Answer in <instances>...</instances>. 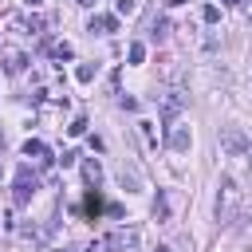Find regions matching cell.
Returning <instances> with one entry per match:
<instances>
[{"label":"cell","instance_id":"1","mask_svg":"<svg viewBox=\"0 0 252 252\" xmlns=\"http://www.w3.org/2000/svg\"><path fill=\"white\" fill-rule=\"evenodd\" d=\"M236 205H240V189H236V181H232V177H220V185H217V220H220V224H232Z\"/></svg>","mask_w":252,"mask_h":252},{"label":"cell","instance_id":"2","mask_svg":"<svg viewBox=\"0 0 252 252\" xmlns=\"http://www.w3.org/2000/svg\"><path fill=\"white\" fill-rule=\"evenodd\" d=\"M220 150H224L228 158H248L252 142H248V134H244L240 126H224V130H220Z\"/></svg>","mask_w":252,"mask_h":252},{"label":"cell","instance_id":"3","mask_svg":"<svg viewBox=\"0 0 252 252\" xmlns=\"http://www.w3.org/2000/svg\"><path fill=\"white\" fill-rule=\"evenodd\" d=\"M35 185H39V177L32 173V165H20L16 169V185H12V201L16 205H28L32 193H35Z\"/></svg>","mask_w":252,"mask_h":252},{"label":"cell","instance_id":"4","mask_svg":"<svg viewBox=\"0 0 252 252\" xmlns=\"http://www.w3.org/2000/svg\"><path fill=\"white\" fill-rule=\"evenodd\" d=\"M102 248H110V252H138L142 248V236H138V228H114L102 240Z\"/></svg>","mask_w":252,"mask_h":252},{"label":"cell","instance_id":"5","mask_svg":"<svg viewBox=\"0 0 252 252\" xmlns=\"http://www.w3.org/2000/svg\"><path fill=\"white\" fill-rule=\"evenodd\" d=\"M181 106H185V94L181 91H161L158 94V110H161V122L165 126H173V118L181 114Z\"/></svg>","mask_w":252,"mask_h":252},{"label":"cell","instance_id":"6","mask_svg":"<svg viewBox=\"0 0 252 252\" xmlns=\"http://www.w3.org/2000/svg\"><path fill=\"white\" fill-rule=\"evenodd\" d=\"M0 63H4V71H8V75H20V71H24V67L32 63V59H28V55H24L20 47H4V55H0Z\"/></svg>","mask_w":252,"mask_h":252},{"label":"cell","instance_id":"7","mask_svg":"<svg viewBox=\"0 0 252 252\" xmlns=\"http://www.w3.org/2000/svg\"><path fill=\"white\" fill-rule=\"evenodd\" d=\"M24 158H32L35 165H47V161H51V150H47L39 138H28V142H24Z\"/></svg>","mask_w":252,"mask_h":252},{"label":"cell","instance_id":"8","mask_svg":"<svg viewBox=\"0 0 252 252\" xmlns=\"http://www.w3.org/2000/svg\"><path fill=\"white\" fill-rule=\"evenodd\" d=\"M87 32L91 35H110V32H118V16H91Z\"/></svg>","mask_w":252,"mask_h":252},{"label":"cell","instance_id":"9","mask_svg":"<svg viewBox=\"0 0 252 252\" xmlns=\"http://www.w3.org/2000/svg\"><path fill=\"white\" fill-rule=\"evenodd\" d=\"M189 146H193V134H189V126H169V150L185 154Z\"/></svg>","mask_w":252,"mask_h":252},{"label":"cell","instance_id":"10","mask_svg":"<svg viewBox=\"0 0 252 252\" xmlns=\"http://www.w3.org/2000/svg\"><path fill=\"white\" fill-rule=\"evenodd\" d=\"M83 181H87V185H98V181H102V165H98L94 158L83 161Z\"/></svg>","mask_w":252,"mask_h":252},{"label":"cell","instance_id":"11","mask_svg":"<svg viewBox=\"0 0 252 252\" xmlns=\"http://www.w3.org/2000/svg\"><path fill=\"white\" fill-rule=\"evenodd\" d=\"M169 35V20H154L150 24V39H165Z\"/></svg>","mask_w":252,"mask_h":252},{"label":"cell","instance_id":"12","mask_svg":"<svg viewBox=\"0 0 252 252\" xmlns=\"http://www.w3.org/2000/svg\"><path fill=\"white\" fill-rule=\"evenodd\" d=\"M51 55L63 63V59H75V47H71V43H55V47H51Z\"/></svg>","mask_w":252,"mask_h":252},{"label":"cell","instance_id":"13","mask_svg":"<svg viewBox=\"0 0 252 252\" xmlns=\"http://www.w3.org/2000/svg\"><path fill=\"white\" fill-rule=\"evenodd\" d=\"M94 71H98L94 63H79V71H75V79H79V83H91V79H94Z\"/></svg>","mask_w":252,"mask_h":252},{"label":"cell","instance_id":"14","mask_svg":"<svg viewBox=\"0 0 252 252\" xmlns=\"http://www.w3.org/2000/svg\"><path fill=\"white\" fill-rule=\"evenodd\" d=\"M201 20H205V24H217V20H220V8H217V4H205V8H201Z\"/></svg>","mask_w":252,"mask_h":252},{"label":"cell","instance_id":"15","mask_svg":"<svg viewBox=\"0 0 252 252\" xmlns=\"http://www.w3.org/2000/svg\"><path fill=\"white\" fill-rule=\"evenodd\" d=\"M126 59H130V63H142V59H146V43H130Z\"/></svg>","mask_w":252,"mask_h":252},{"label":"cell","instance_id":"16","mask_svg":"<svg viewBox=\"0 0 252 252\" xmlns=\"http://www.w3.org/2000/svg\"><path fill=\"white\" fill-rule=\"evenodd\" d=\"M154 217H158V220H165V217H169V205H165V193H158V201H154Z\"/></svg>","mask_w":252,"mask_h":252},{"label":"cell","instance_id":"17","mask_svg":"<svg viewBox=\"0 0 252 252\" xmlns=\"http://www.w3.org/2000/svg\"><path fill=\"white\" fill-rule=\"evenodd\" d=\"M83 130H87V118H83V114H79V118H71V126H67V134H71V138H79Z\"/></svg>","mask_w":252,"mask_h":252},{"label":"cell","instance_id":"18","mask_svg":"<svg viewBox=\"0 0 252 252\" xmlns=\"http://www.w3.org/2000/svg\"><path fill=\"white\" fill-rule=\"evenodd\" d=\"M138 12V0H118V16H134Z\"/></svg>","mask_w":252,"mask_h":252},{"label":"cell","instance_id":"19","mask_svg":"<svg viewBox=\"0 0 252 252\" xmlns=\"http://www.w3.org/2000/svg\"><path fill=\"white\" fill-rule=\"evenodd\" d=\"M75 161H79V154H75V150H63V158H59V165H63V169H71Z\"/></svg>","mask_w":252,"mask_h":252},{"label":"cell","instance_id":"20","mask_svg":"<svg viewBox=\"0 0 252 252\" xmlns=\"http://www.w3.org/2000/svg\"><path fill=\"white\" fill-rule=\"evenodd\" d=\"M98 209H102V201H98V193H91V197H87V213L98 217Z\"/></svg>","mask_w":252,"mask_h":252},{"label":"cell","instance_id":"21","mask_svg":"<svg viewBox=\"0 0 252 252\" xmlns=\"http://www.w3.org/2000/svg\"><path fill=\"white\" fill-rule=\"evenodd\" d=\"M24 28H28V32H43V20H39V16H32V20L24 24Z\"/></svg>","mask_w":252,"mask_h":252},{"label":"cell","instance_id":"22","mask_svg":"<svg viewBox=\"0 0 252 252\" xmlns=\"http://www.w3.org/2000/svg\"><path fill=\"white\" fill-rule=\"evenodd\" d=\"M165 4H169V8H177V4H189V0H165Z\"/></svg>","mask_w":252,"mask_h":252},{"label":"cell","instance_id":"23","mask_svg":"<svg viewBox=\"0 0 252 252\" xmlns=\"http://www.w3.org/2000/svg\"><path fill=\"white\" fill-rule=\"evenodd\" d=\"M220 4H224V8H236V4H240V0H220Z\"/></svg>","mask_w":252,"mask_h":252},{"label":"cell","instance_id":"24","mask_svg":"<svg viewBox=\"0 0 252 252\" xmlns=\"http://www.w3.org/2000/svg\"><path fill=\"white\" fill-rule=\"evenodd\" d=\"M75 4H83V8H91V4H98V0H75Z\"/></svg>","mask_w":252,"mask_h":252},{"label":"cell","instance_id":"25","mask_svg":"<svg viewBox=\"0 0 252 252\" xmlns=\"http://www.w3.org/2000/svg\"><path fill=\"white\" fill-rule=\"evenodd\" d=\"M154 252H169V248H161V244H158V248H154Z\"/></svg>","mask_w":252,"mask_h":252},{"label":"cell","instance_id":"26","mask_svg":"<svg viewBox=\"0 0 252 252\" xmlns=\"http://www.w3.org/2000/svg\"><path fill=\"white\" fill-rule=\"evenodd\" d=\"M248 24H252V4H248Z\"/></svg>","mask_w":252,"mask_h":252},{"label":"cell","instance_id":"27","mask_svg":"<svg viewBox=\"0 0 252 252\" xmlns=\"http://www.w3.org/2000/svg\"><path fill=\"white\" fill-rule=\"evenodd\" d=\"M248 165H252V150H248Z\"/></svg>","mask_w":252,"mask_h":252},{"label":"cell","instance_id":"28","mask_svg":"<svg viewBox=\"0 0 252 252\" xmlns=\"http://www.w3.org/2000/svg\"><path fill=\"white\" fill-rule=\"evenodd\" d=\"M28 4H39V0H28Z\"/></svg>","mask_w":252,"mask_h":252},{"label":"cell","instance_id":"29","mask_svg":"<svg viewBox=\"0 0 252 252\" xmlns=\"http://www.w3.org/2000/svg\"><path fill=\"white\" fill-rule=\"evenodd\" d=\"M63 252H71V248H63Z\"/></svg>","mask_w":252,"mask_h":252},{"label":"cell","instance_id":"30","mask_svg":"<svg viewBox=\"0 0 252 252\" xmlns=\"http://www.w3.org/2000/svg\"><path fill=\"white\" fill-rule=\"evenodd\" d=\"M0 169H4V165H0Z\"/></svg>","mask_w":252,"mask_h":252}]
</instances>
